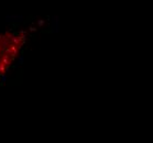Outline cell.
I'll return each mask as SVG.
<instances>
[{
	"label": "cell",
	"mask_w": 153,
	"mask_h": 143,
	"mask_svg": "<svg viewBox=\"0 0 153 143\" xmlns=\"http://www.w3.org/2000/svg\"><path fill=\"white\" fill-rule=\"evenodd\" d=\"M25 42V31H20L17 35L9 31L0 34V77L6 75Z\"/></svg>",
	"instance_id": "obj_1"
}]
</instances>
